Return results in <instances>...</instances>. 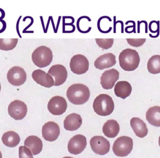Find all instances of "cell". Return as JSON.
I'll use <instances>...</instances> for the list:
<instances>
[{
	"label": "cell",
	"instance_id": "1",
	"mask_svg": "<svg viewBox=\"0 0 160 158\" xmlns=\"http://www.w3.org/2000/svg\"><path fill=\"white\" fill-rule=\"evenodd\" d=\"M66 96L72 104L81 105L89 100L90 91L88 86L84 84H74L68 87L66 91Z\"/></svg>",
	"mask_w": 160,
	"mask_h": 158
},
{
	"label": "cell",
	"instance_id": "2",
	"mask_svg": "<svg viewBox=\"0 0 160 158\" xmlns=\"http://www.w3.org/2000/svg\"><path fill=\"white\" fill-rule=\"evenodd\" d=\"M140 62L138 52L134 49L128 48L122 50L119 55L120 67L126 71H132L137 69Z\"/></svg>",
	"mask_w": 160,
	"mask_h": 158
},
{
	"label": "cell",
	"instance_id": "3",
	"mask_svg": "<svg viewBox=\"0 0 160 158\" xmlns=\"http://www.w3.org/2000/svg\"><path fill=\"white\" fill-rule=\"evenodd\" d=\"M92 107L98 115L107 116L113 112L114 103L110 96L106 94H101L94 99Z\"/></svg>",
	"mask_w": 160,
	"mask_h": 158
},
{
	"label": "cell",
	"instance_id": "4",
	"mask_svg": "<svg viewBox=\"0 0 160 158\" xmlns=\"http://www.w3.org/2000/svg\"><path fill=\"white\" fill-rule=\"evenodd\" d=\"M52 58V51L45 46H41L37 47L31 55L32 62L38 67H45L49 66L51 63Z\"/></svg>",
	"mask_w": 160,
	"mask_h": 158
},
{
	"label": "cell",
	"instance_id": "5",
	"mask_svg": "<svg viewBox=\"0 0 160 158\" xmlns=\"http://www.w3.org/2000/svg\"><path fill=\"white\" fill-rule=\"evenodd\" d=\"M133 141L128 136H121L114 142L112 151L118 157L128 156L132 150Z\"/></svg>",
	"mask_w": 160,
	"mask_h": 158
},
{
	"label": "cell",
	"instance_id": "6",
	"mask_svg": "<svg viewBox=\"0 0 160 158\" xmlns=\"http://www.w3.org/2000/svg\"><path fill=\"white\" fill-rule=\"evenodd\" d=\"M89 61L86 56L82 54L73 56L69 62L71 71L76 74H82L89 69Z\"/></svg>",
	"mask_w": 160,
	"mask_h": 158
},
{
	"label": "cell",
	"instance_id": "7",
	"mask_svg": "<svg viewBox=\"0 0 160 158\" xmlns=\"http://www.w3.org/2000/svg\"><path fill=\"white\" fill-rule=\"evenodd\" d=\"M68 107L66 100L62 96H56L51 98L48 103V109L51 114L59 116L64 114Z\"/></svg>",
	"mask_w": 160,
	"mask_h": 158
},
{
	"label": "cell",
	"instance_id": "8",
	"mask_svg": "<svg viewBox=\"0 0 160 158\" xmlns=\"http://www.w3.org/2000/svg\"><path fill=\"white\" fill-rule=\"evenodd\" d=\"M8 112L9 115L15 120H21L28 112L26 104L20 100H14L8 106Z\"/></svg>",
	"mask_w": 160,
	"mask_h": 158
},
{
	"label": "cell",
	"instance_id": "9",
	"mask_svg": "<svg viewBox=\"0 0 160 158\" xmlns=\"http://www.w3.org/2000/svg\"><path fill=\"white\" fill-rule=\"evenodd\" d=\"M6 77L11 84L19 86L25 82L27 75L23 68L19 66H14L8 71Z\"/></svg>",
	"mask_w": 160,
	"mask_h": 158
},
{
	"label": "cell",
	"instance_id": "10",
	"mask_svg": "<svg viewBox=\"0 0 160 158\" xmlns=\"http://www.w3.org/2000/svg\"><path fill=\"white\" fill-rule=\"evenodd\" d=\"M90 146L94 152L99 155H105L110 149L109 142L104 137L95 136L90 139Z\"/></svg>",
	"mask_w": 160,
	"mask_h": 158
},
{
	"label": "cell",
	"instance_id": "11",
	"mask_svg": "<svg viewBox=\"0 0 160 158\" xmlns=\"http://www.w3.org/2000/svg\"><path fill=\"white\" fill-rule=\"evenodd\" d=\"M87 145L86 138L82 134H77L70 139L68 144V150L69 153L77 155L81 153Z\"/></svg>",
	"mask_w": 160,
	"mask_h": 158
},
{
	"label": "cell",
	"instance_id": "12",
	"mask_svg": "<svg viewBox=\"0 0 160 158\" xmlns=\"http://www.w3.org/2000/svg\"><path fill=\"white\" fill-rule=\"evenodd\" d=\"M48 73L54 78L55 86H59L64 84L68 77V71L66 67L61 64L52 66Z\"/></svg>",
	"mask_w": 160,
	"mask_h": 158
},
{
	"label": "cell",
	"instance_id": "13",
	"mask_svg": "<svg viewBox=\"0 0 160 158\" xmlns=\"http://www.w3.org/2000/svg\"><path fill=\"white\" fill-rule=\"evenodd\" d=\"M60 134L58 124L52 121L46 122L42 127V136L44 140L49 142L56 141Z\"/></svg>",
	"mask_w": 160,
	"mask_h": 158
},
{
	"label": "cell",
	"instance_id": "14",
	"mask_svg": "<svg viewBox=\"0 0 160 158\" xmlns=\"http://www.w3.org/2000/svg\"><path fill=\"white\" fill-rule=\"evenodd\" d=\"M119 72L115 69H111L105 71L101 75L100 78V82L103 89H112L115 82L118 80Z\"/></svg>",
	"mask_w": 160,
	"mask_h": 158
},
{
	"label": "cell",
	"instance_id": "15",
	"mask_svg": "<svg viewBox=\"0 0 160 158\" xmlns=\"http://www.w3.org/2000/svg\"><path fill=\"white\" fill-rule=\"evenodd\" d=\"M32 79L38 84L49 88L54 86V81L52 76L41 69L34 70L32 73Z\"/></svg>",
	"mask_w": 160,
	"mask_h": 158
},
{
	"label": "cell",
	"instance_id": "16",
	"mask_svg": "<svg viewBox=\"0 0 160 158\" xmlns=\"http://www.w3.org/2000/svg\"><path fill=\"white\" fill-rule=\"evenodd\" d=\"M116 63V56L111 52L106 53L99 56L94 61V65L96 69L102 70L106 68H109Z\"/></svg>",
	"mask_w": 160,
	"mask_h": 158
},
{
	"label": "cell",
	"instance_id": "17",
	"mask_svg": "<svg viewBox=\"0 0 160 158\" xmlns=\"http://www.w3.org/2000/svg\"><path fill=\"white\" fill-rule=\"evenodd\" d=\"M82 123L81 116L76 113H72L67 116L64 121V127L69 131L78 129Z\"/></svg>",
	"mask_w": 160,
	"mask_h": 158
},
{
	"label": "cell",
	"instance_id": "18",
	"mask_svg": "<svg viewBox=\"0 0 160 158\" xmlns=\"http://www.w3.org/2000/svg\"><path fill=\"white\" fill-rule=\"evenodd\" d=\"M130 125L136 136L140 138L147 136L148 129L146 124L139 117H132L130 121Z\"/></svg>",
	"mask_w": 160,
	"mask_h": 158
},
{
	"label": "cell",
	"instance_id": "19",
	"mask_svg": "<svg viewBox=\"0 0 160 158\" xmlns=\"http://www.w3.org/2000/svg\"><path fill=\"white\" fill-rule=\"evenodd\" d=\"M24 146L29 149L32 155L39 154L42 149L41 139L36 136H29L24 141Z\"/></svg>",
	"mask_w": 160,
	"mask_h": 158
},
{
	"label": "cell",
	"instance_id": "20",
	"mask_svg": "<svg viewBox=\"0 0 160 158\" xmlns=\"http://www.w3.org/2000/svg\"><path fill=\"white\" fill-rule=\"evenodd\" d=\"M114 91L117 97L121 99H126L130 96L132 92V87L128 81H121L115 84Z\"/></svg>",
	"mask_w": 160,
	"mask_h": 158
},
{
	"label": "cell",
	"instance_id": "21",
	"mask_svg": "<svg viewBox=\"0 0 160 158\" xmlns=\"http://www.w3.org/2000/svg\"><path fill=\"white\" fill-rule=\"evenodd\" d=\"M119 129L118 122L114 119L107 121L102 126L103 134L109 138H114L117 136L119 132Z\"/></svg>",
	"mask_w": 160,
	"mask_h": 158
},
{
	"label": "cell",
	"instance_id": "22",
	"mask_svg": "<svg viewBox=\"0 0 160 158\" xmlns=\"http://www.w3.org/2000/svg\"><path fill=\"white\" fill-rule=\"evenodd\" d=\"M146 119L150 124L160 127V106H155L149 108L146 114Z\"/></svg>",
	"mask_w": 160,
	"mask_h": 158
},
{
	"label": "cell",
	"instance_id": "23",
	"mask_svg": "<svg viewBox=\"0 0 160 158\" xmlns=\"http://www.w3.org/2000/svg\"><path fill=\"white\" fill-rule=\"evenodd\" d=\"M2 143L8 147H14L20 142V137L18 133L9 131L4 132L1 137Z\"/></svg>",
	"mask_w": 160,
	"mask_h": 158
},
{
	"label": "cell",
	"instance_id": "24",
	"mask_svg": "<svg viewBox=\"0 0 160 158\" xmlns=\"http://www.w3.org/2000/svg\"><path fill=\"white\" fill-rule=\"evenodd\" d=\"M147 68L151 74L160 73V55H154L151 57L148 61Z\"/></svg>",
	"mask_w": 160,
	"mask_h": 158
},
{
	"label": "cell",
	"instance_id": "25",
	"mask_svg": "<svg viewBox=\"0 0 160 158\" xmlns=\"http://www.w3.org/2000/svg\"><path fill=\"white\" fill-rule=\"evenodd\" d=\"M18 39H0V49L2 51H10L17 45Z\"/></svg>",
	"mask_w": 160,
	"mask_h": 158
},
{
	"label": "cell",
	"instance_id": "26",
	"mask_svg": "<svg viewBox=\"0 0 160 158\" xmlns=\"http://www.w3.org/2000/svg\"><path fill=\"white\" fill-rule=\"evenodd\" d=\"M98 46L102 49H108L111 48L113 44L114 39H95Z\"/></svg>",
	"mask_w": 160,
	"mask_h": 158
},
{
	"label": "cell",
	"instance_id": "27",
	"mask_svg": "<svg viewBox=\"0 0 160 158\" xmlns=\"http://www.w3.org/2000/svg\"><path fill=\"white\" fill-rule=\"evenodd\" d=\"M19 158H33L31 151L26 146H20L19 147Z\"/></svg>",
	"mask_w": 160,
	"mask_h": 158
},
{
	"label": "cell",
	"instance_id": "28",
	"mask_svg": "<svg viewBox=\"0 0 160 158\" xmlns=\"http://www.w3.org/2000/svg\"><path fill=\"white\" fill-rule=\"evenodd\" d=\"M128 43L133 47H140L146 41V39L144 38H139V39H126Z\"/></svg>",
	"mask_w": 160,
	"mask_h": 158
},
{
	"label": "cell",
	"instance_id": "29",
	"mask_svg": "<svg viewBox=\"0 0 160 158\" xmlns=\"http://www.w3.org/2000/svg\"><path fill=\"white\" fill-rule=\"evenodd\" d=\"M149 29L150 30V31L152 33H155V32H158L159 33V21H152L150 22L149 24Z\"/></svg>",
	"mask_w": 160,
	"mask_h": 158
},
{
	"label": "cell",
	"instance_id": "30",
	"mask_svg": "<svg viewBox=\"0 0 160 158\" xmlns=\"http://www.w3.org/2000/svg\"><path fill=\"white\" fill-rule=\"evenodd\" d=\"M158 142H159V146L160 147V136L159 137V141H158Z\"/></svg>",
	"mask_w": 160,
	"mask_h": 158
},
{
	"label": "cell",
	"instance_id": "31",
	"mask_svg": "<svg viewBox=\"0 0 160 158\" xmlns=\"http://www.w3.org/2000/svg\"><path fill=\"white\" fill-rule=\"evenodd\" d=\"M0 158H2V154H1V151H0Z\"/></svg>",
	"mask_w": 160,
	"mask_h": 158
},
{
	"label": "cell",
	"instance_id": "32",
	"mask_svg": "<svg viewBox=\"0 0 160 158\" xmlns=\"http://www.w3.org/2000/svg\"><path fill=\"white\" fill-rule=\"evenodd\" d=\"M62 158H73V157H62Z\"/></svg>",
	"mask_w": 160,
	"mask_h": 158
},
{
	"label": "cell",
	"instance_id": "33",
	"mask_svg": "<svg viewBox=\"0 0 160 158\" xmlns=\"http://www.w3.org/2000/svg\"><path fill=\"white\" fill-rule=\"evenodd\" d=\"M1 83H0V91H1Z\"/></svg>",
	"mask_w": 160,
	"mask_h": 158
}]
</instances>
